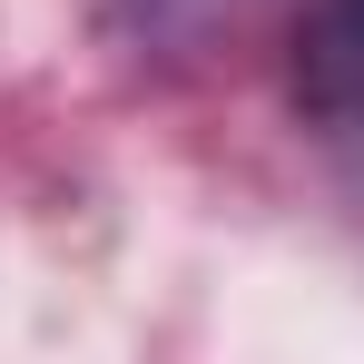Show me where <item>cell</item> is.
<instances>
[{
	"label": "cell",
	"instance_id": "1",
	"mask_svg": "<svg viewBox=\"0 0 364 364\" xmlns=\"http://www.w3.org/2000/svg\"><path fill=\"white\" fill-rule=\"evenodd\" d=\"M286 89H296V119L305 128H325L335 148L364 158V0H315V10L296 20Z\"/></svg>",
	"mask_w": 364,
	"mask_h": 364
}]
</instances>
